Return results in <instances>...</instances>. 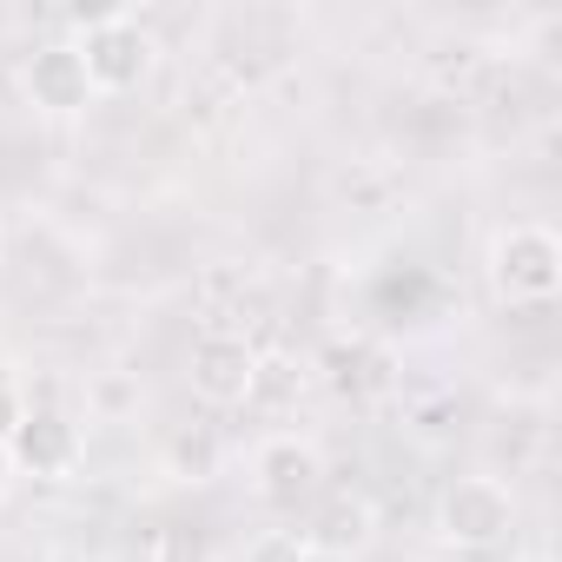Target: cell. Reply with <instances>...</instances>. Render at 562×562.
Wrapping results in <instances>:
<instances>
[{"instance_id":"obj_1","label":"cell","mask_w":562,"mask_h":562,"mask_svg":"<svg viewBox=\"0 0 562 562\" xmlns=\"http://www.w3.org/2000/svg\"><path fill=\"white\" fill-rule=\"evenodd\" d=\"M483 271H490V292L503 305L536 312V305H549L562 292V238L549 225H536V218H516V225H503L490 238V265Z\"/></svg>"},{"instance_id":"obj_2","label":"cell","mask_w":562,"mask_h":562,"mask_svg":"<svg viewBox=\"0 0 562 562\" xmlns=\"http://www.w3.org/2000/svg\"><path fill=\"white\" fill-rule=\"evenodd\" d=\"M74 54H80L87 80H93V100H120V93L146 87V74H153V60H159V41H153L133 14H100V21L80 27Z\"/></svg>"},{"instance_id":"obj_3","label":"cell","mask_w":562,"mask_h":562,"mask_svg":"<svg viewBox=\"0 0 562 562\" xmlns=\"http://www.w3.org/2000/svg\"><path fill=\"white\" fill-rule=\"evenodd\" d=\"M251 496L271 509V516H299L325 496V457L312 437H292L278 430L251 450Z\"/></svg>"},{"instance_id":"obj_4","label":"cell","mask_w":562,"mask_h":562,"mask_svg":"<svg viewBox=\"0 0 562 562\" xmlns=\"http://www.w3.org/2000/svg\"><path fill=\"white\" fill-rule=\"evenodd\" d=\"M516 529V496L503 476H450L437 496V536L450 549H496Z\"/></svg>"},{"instance_id":"obj_5","label":"cell","mask_w":562,"mask_h":562,"mask_svg":"<svg viewBox=\"0 0 562 562\" xmlns=\"http://www.w3.org/2000/svg\"><path fill=\"white\" fill-rule=\"evenodd\" d=\"M251 378H258V351L245 331H199L192 351H186V384L199 404L212 411H232V404H251Z\"/></svg>"},{"instance_id":"obj_6","label":"cell","mask_w":562,"mask_h":562,"mask_svg":"<svg viewBox=\"0 0 562 562\" xmlns=\"http://www.w3.org/2000/svg\"><path fill=\"white\" fill-rule=\"evenodd\" d=\"M8 457L21 476H74L80 457H87V437L67 411L54 404H27V417L8 430Z\"/></svg>"},{"instance_id":"obj_7","label":"cell","mask_w":562,"mask_h":562,"mask_svg":"<svg viewBox=\"0 0 562 562\" xmlns=\"http://www.w3.org/2000/svg\"><path fill=\"white\" fill-rule=\"evenodd\" d=\"M21 93H27V106L47 113V120H80V113L93 106V80H87L74 41L34 47V54L21 60Z\"/></svg>"},{"instance_id":"obj_8","label":"cell","mask_w":562,"mask_h":562,"mask_svg":"<svg viewBox=\"0 0 562 562\" xmlns=\"http://www.w3.org/2000/svg\"><path fill=\"white\" fill-rule=\"evenodd\" d=\"M305 549H325V555H364L371 542H378V503L364 496V490H325L318 503H312V522H305V536H299Z\"/></svg>"},{"instance_id":"obj_9","label":"cell","mask_w":562,"mask_h":562,"mask_svg":"<svg viewBox=\"0 0 562 562\" xmlns=\"http://www.w3.org/2000/svg\"><path fill=\"white\" fill-rule=\"evenodd\" d=\"M166 470H172L179 483H205V476L218 470V430H212V424L172 430V437H166Z\"/></svg>"},{"instance_id":"obj_10","label":"cell","mask_w":562,"mask_h":562,"mask_svg":"<svg viewBox=\"0 0 562 562\" xmlns=\"http://www.w3.org/2000/svg\"><path fill=\"white\" fill-rule=\"evenodd\" d=\"M146 562H212V549H205V536H192V529H166Z\"/></svg>"},{"instance_id":"obj_11","label":"cell","mask_w":562,"mask_h":562,"mask_svg":"<svg viewBox=\"0 0 562 562\" xmlns=\"http://www.w3.org/2000/svg\"><path fill=\"white\" fill-rule=\"evenodd\" d=\"M21 417H27V397H21V384H14V364L0 358V437H8Z\"/></svg>"},{"instance_id":"obj_12","label":"cell","mask_w":562,"mask_h":562,"mask_svg":"<svg viewBox=\"0 0 562 562\" xmlns=\"http://www.w3.org/2000/svg\"><path fill=\"white\" fill-rule=\"evenodd\" d=\"M258 562H299V529H292V536H271V542L258 549Z\"/></svg>"},{"instance_id":"obj_13","label":"cell","mask_w":562,"mask_h":562,"mask_svg":"<svg viewBox=\"0 0 562 562\" xmlns=\"http://www.w3.org/2000/svg\"><path fill=\"white\" fill-rule=\"evenodd\" d=\"M14 476H21V470H14V457H8V437H0V496L14 490Z\"/></svg>"},{"instance_id":"obj_14","label":"cell","mask_w":562,"mask_h":562,"mask_svg":"<svg viewBox=\"0 0 562 562\" xmlns=\"http://www.w3.org/2000/svg\"><path fill=\"white\" fill-rule=\"evenodd\" d=\"M299 562H351V555H325V549H305L299 542Z\"/></svg>"},{"instance_id":"obj_15","label":"cell","mask_w":562,"mask_h":562,"mask_svg":"<svg viewBox=\"0 0 562 562\" xmlns=\"http://www.w3.org/2000/svg\"><path fill=\"white\" fill-rule=\"evenodd\" d=\"M0 258H8V232H0Z\"/></svg>"}]
</instances>
